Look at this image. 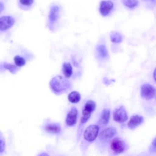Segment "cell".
Instances as JSON below:
<instances>
[{
    "mask_svg": "<svg viewBox=\"0 0 156 156\" xmlns=\"http://www.w3.org/2000/svg\"><path fill=\"white\" fill-rule=\"evenodd\" d=\"M98 133L99 127L96 125H90L85 129L83 136L87 141L91 142L97 138Z\"/></svg>",
    "mask_w": 156,
    "mask_h": 156,
    "instance_id": "cell-3",
    "label": "cell"
},
{
    "mask_svg": "<svg viewBox=\"0 0 156 156\" xmlns=\"http://www.w3.org/2000/svg\"><path fill=\"white\" fill-rule=\"evenodd\" d=\"M110 40L113 43H118L122 41V35L119 32L114 31L112 32L110 34Z\"/></svg>",
    "mask_w": 156,
    "mask_h": 156,
    "instance_id": "cell-17",
    "label": "cell"
},
{
    "mask_svg": "<svg viewBox=\"0 0 156 156\" xmlns=\"http://www.w3.org/2000/svg\"><path fill=\"white\" fill-rule=\"evenodd\" d=\"M62 71L65 76L67 78H69L73 74V68L71 64L68 62H65L63 64Z\"/></svg>",
    "mask_w": 156,
    "mask_h": 156,
    "instance_id": "cell-14",
    "label": "cell"
},
{
    "mask_svg": "<svg viewBox=\"0 0 156 156\" xmlns=\"http://www.w3.org/2000/svg\"><path fill=\"white\" fill-rule=\"evenodd\" d=\"M143 121H144V119L143 116L138 115H135L132 116L130 118V119L129 121L127 126L130 129H133L135 127H136L138 126L141 124L143 122Z\"/></svg>",
    "mask_w": 156,
    "mask_h": 156,
    "instance_id": "cell-10",
    "label": "cell"
},
{
    "mask_svg": "<svg viewBox=\"0 0 156 156\" xmlns=\"http://www.w3.org/2000/svg\"><path fill=\"white\" fill-rule=\"evenodd\" d=\"M127 118V114L124 107L116 108L113 112V119L118 122H124Z\"/></svg>",
    "mask_w": 156,
    "mask_h": 156,
    "instance_id": "cell-5",
    "label": "cell"
},
{
    "mask_svg": "<svg viewBox=\"0 0 156 156\" xmlns=\"http://www.w3.org/2000/svg\"><path fill=\"white\" fill-rule=\"evenodd\" d=\"M4 67L7 69H9L12 73H15L16 71V66H15L11 64H8V63H5L4 64Z\"/></svg>",
    "mask_w": 156,
    "mask_h": 156,
    "instance_id": "cell-23",
    "label": "cell"
},
{
    "mask_svg": "<svg viewBox=\"0 0 156 156\" xmlns=\"http://www.w3.org/2000/svg\"><path fill=\"white\" fill-rule=\"evenodd\" d=\"M116 132V130L113 127L106 128L101 132L99 135V138L102 141H107L112 138L115 135Z\"/></svg>",
    "mask_w": 156,
    "mask_h": 156,
    "instance_id": "cell-9",
    "label": "cell"
},
{
    "mask_svg": "<svg viewBox=\"0 0 156 156\" xmlns=\"http://www.w3.org/2000/svg\"><path fill=\"white\" fill-rule=\"evenodd\" d=\"M110 147L115 154H118L124 151L126 149V144L120 138H115L111 141Z\"/></svg>",
    "mask_w": 156,
    "mask_h": 156,
    "instance_id": "cell-2",
    "label": "cell"
},
{
    "mask_svg": "<svg viewBox=\"0 0 156 156\" xmlns=\"http://www.w3.org/2000/svg\"><path fill=\"white\" fill-rule=\"evenodd\" d=\"M95 107H96V104L92 100H88L84 105V109L91 113L94 110Z\"/></svg>",
    "mask_w": 156,
    "mask_h": 156,
    "instance_id": "cell-18",
    "label": "cell"
},
{
    "mask_svg": "<svg viewBox=\"0 0 156 156\" xmlns=\"http://www.w3.org/2000/svg\"><path fill=\"white\" fill-rule=\"evenodd\" d=\"M155 95V88L148 83H145L141 87V96L143 99H151Z\"/></svg>",
    "mask_w": 156,
    "mask_h": 156,
    "instance_id": "cell-4",
    "label": "cell"
},
{
    "mask_svg": "<svg viewBox=\"0 0 156 156\" xmlns=\"http://www.w3.org/2000/svg\"><path fill=\"white\" fill-rule=\"evenodd\" d=\"M14 19L10 16H4L0 18V30H6L10 29L14 24Z\"/></svg>",
    "mask_w": 156,
    "mask_h": 156,
    "instance_id": "cell-6",
    "label": "cell"
},
{
    "mask_svg": "<svg viewBox=\"0 0 156 156\" xmlns=\"http://www.w3.org/2000/svg\"><path fill=\"white\" fill-rule=\"evenodd\" d=\"M97 51L99 55L102 58H107L108 57V51L106 46L104 44H99L97 48Z\"/></svg>",
    "mask_w": 156,
    "mask_h": 156,
    "instance_id": "cell-16",
    "label": "cell"
},
{
    "mask_svg": "<svg viewBox=\"0 0 156 156\" xmlns=\"http://www.w3.org/2000/svg\"><path fill=\"white\" fill-rule=\"evenodd\" d=\"M68 98L70 102L76 104V103H77L78 102H79V101L80 99V94L77 91H72L69 94Z\"/></svg>",
    "mask_w": 156,
    "mask_h": 156,
    "instance_id": "cell-15",
    "label": "cell"
},
{
    "mask_svg": "<svg viewBox=\"0 0 156 156\" xmlns=\"http://www.w3.org/2000/svg\"><path fill=\"white\" fill-rule=\"evenodd\" d=\"M45 130L50 133H58L61 131L60 125L58 123H51L44 127Z\"/></svg>",
    "mask_w": 156,
    "mask_h": 156,
    "instance_id": "cell-11",
    "label": "cell"
},
{
    "mask_svg": "<svg viewBox=\"0 0 156 156\" xmlns=\"http://www.w3.org/2000/svg\"><path fill=\"white\" fill-rule=\"evenodd\" d=\"M91 112L85 110L84 108L82 110V115L81 117V124L85 123L90 118L91 116Z\"/></svg>",
    "mask_w": 156,
    "mask_h": 156,
    "instance_id": "cell-20",
    "label": "cell"
},
{
    "mask_svg": "<svg viewBox=\"0 0 156 156\" xmlns=\"http://www.w3.org/2000/svg\"><path fill=\"white\" fill-rule=\"evenodd\" d=\"M21 4L25 5H30L33 2L34 0H20Z\"/></svg>",
    "mask_w": 156,
    "mask_h": 156,
    "instance_id": "cell-24",
    "label": "cell"
},
{
    "mask_svg": "<svg viewBox=\"0 0 156 156\" xmlns=\"http://www.w3.org/2000/svg\"><path fill=\"white\" fill-rule=\"evenodd\" d=\"M113 7V4L110 1H102L100 3L99 11L101 14L105 16L108 15Z\"/></svg>",
    "mask_w": 156,
    "mask_h": 156,
    "instance_id": "cell-7",
    "label": "cell"
},
{
    "mask_svg": "<svg viewBox=\"0 0 156 156\" xmlns=\"http://www.w3.org/2000/svg\"><path fill=\"white\" fill-rule=\"evenodd\" d=\"M5 149V141L2 133L0 131V153H2Z\"/></svg>",
    "mask_w": 156,
    "mask_h": 156,
    "instance_id": "cell-22",
    "label": "cell"
},
{
    "mask_svg": "<svg viewBox=\"0 0 156 156\" xmlns=\"http://www.w3.org/2000/svg\"><path fill=\"white\" fill-rule=\"evenodd\" d=\"M50 86L55 93L59 94L69 88L70 87V83L65 77L61 76H57L51 80Z\"/></svg>",
    "mask_w": 156,
    "mask_h": 156,
    "instance_id": "cell-1",
    "label": "cell"
},
{
    "mask_svg": "<svg viewBox=\"0 0 156 156\" xmlns=\"http://www.w3.org/2000/svg\"><path fill=\"white\" fill-rule=\"evenodd\" d=\"M14 62L15 65L18 66H23L26 64L25 59L20 55H16L14 57Z\"/></svg>",
    "mask_w": 156,
    "mask_h": 156,
    "instance_id": "cell-21",
    "label": "cell"
},
{
    "mask_svg": "<svg viewBox=\"0 0 156 156\" xmlns=\"http://www.w3.org/2000/svg\"><path fill=\"white\" fill-rule=\"evenodd\" d=\"M122 1L126 7L130 9L135 7L138 4V1L137 0H122Z\"/></svg>",
    "mask_w": 156,
    "mask_h": 156,
    "instance_id": "cell-19",
    "label": "cell"
},
{
    "mask_svg": "<svg viewBox=\"0 0 156 156\" xmlns=\"http://www.w3.org/2000/svg\"><path fill=\"white\" fill-rule=\"evenodd\" d=\"M77 110L75 107H72L67 114L66 118V123L69 126L75 125L77 121Z\"/></svg>",
    "mask_w": 156,
    "mask_h": 156,
    "instance_id": "cell-8",
    "label": "cell"
},
{
    "mask_svg": "<svg viewBox=\"0 0 156 156\" xmlns=\"http://www.w3.org/2000/svg\"><path fill=\"white\" fill-rule=\"evenodd\" d=\"M144 1H149L152 2L153 3H155V0H144Z\"/></svg>",
    "mask_w": 156,
    "mask_h": 156,
    "instance_id": "cell-26",
    "label": "cell"
},
{
    "mask_svg": "<svg viewBox=\"0 0 156 156\" xmlns=\"http://www.w3.org/2000/svg\"><path fill=\"white\" fill-rule=\"evenodd\" d=\"M60 9L58 6H53L51 7L49 15V19L51 23H54L57 20L59 16Z\"/></svg>",
    "mask_w": 156,
    "mask_h": 156,
    "instance_id": "cell-12",
    "label": "cell"
},
{
    "mask_svg": "<svg viewBox=\"0 0 156 156\" xmlns=\"http://www.w3.org/2000/svg\"><path fill=\"white\" fill-rule=\"evenodd\" d=\"M4 10V5L0 2V13Z\"/></svg>",
    "mask_w": 156,
    "mask_h": 156,
    "instance_id": "cell-25",
    "label": "cell"
},
{
    "mask_svg": "<svg viewBox=\"0 0 156 156\" xmlns=\"http://www.w3.org/2000/svg\"><path fill=\"white\" fill-rule=\"evenodd\" d=\"M110 110L108 109H104L102 112L100 118L99 119V123L102 125L107 124L110 119Z\"/></svg>",
    "mask_w": 156,
    "mask_h": 156,
    "instance_id": "cell-13",
    "label": "cell"
}]
</instances>
